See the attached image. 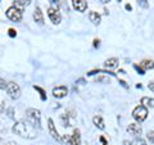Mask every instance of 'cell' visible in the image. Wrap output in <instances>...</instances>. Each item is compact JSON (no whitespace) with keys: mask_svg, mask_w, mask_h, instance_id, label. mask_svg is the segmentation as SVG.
<instances>
[{"mask_svg":"<svg viewBox=\"0 0 154 145\" xmlns=\"http://www.w3.org/2000/svg\"><path fill=\"white\" fill-rule=\"evenodd\" d=\"M12 131L21 137H26V139H35L36 137V134L33 131V127L31 126L30 123L27 122H23V121H18L16 122V125L13 126Z\"/></svg>","mask_w":154,"mask_h":145,"instance_id":"6da1fadb","label":"cell"},{"mask_svg":"<svg viewBox=\"0 0 154 145\" xmlns=\"http://www.w3.org/2000/svg\"><path fill=\"white\" fill-rule=\"evenodd\" d=\"M26 119L33 128H41V113L36 108H28L26 110Z\"/></svg>","mask_w":154,"mask_h":145,"instance_id":"7a4b0ae2","label":"cell"},{"mask_svg":"<svg viewBox=\"0 0 154 145\" xmlns=\"http://www.w3.org/2000/svg\"><path fill=\"white\" fill-rule=\"evenodd\" d=\"M132 117L139 123L144 122V121L146 119V117H148V109L141 104L137 105V107H135V109L132 110Z\"/></svg>","mask_w":154,"mask_h":145,"instance_id":"3957f363","label":"cell"},{"mask_svg":"<svg viewBox=\"0 0 154 145\" xmlns=\"http://www.w3.org/2000/svg\"><path fill=\"white\" fill-rule=\"evenodd\" d=\"M7 17H8V19H11L12 22H21L22 21V11L14 5L9 7L7 9Z\"/></svg>","mask_w":154,"mask_h":145,"instance_id":"277c9868","label":"cell"},{"mask_svg":"<svg viewBox=\"0 0 154 145\" xmlns=\"http://www.w3.org/2000/svg\"><path fill=\"white\" fill-rule=\"evenodd\" d=\"M7 91H8V94H9V96H11L12 99H18L19 96H21V88H19V85L16 84L14 81L8 82Z\"/></svg>","mask_w":154,"mask_h":145,"instance_id":"5b68a950","label":"cell"},{"mask_svg":"<svg viewBox=\"0 0 154 145\" xmlns=\"http://www.w3.org/2000/svg\"><path fill=\"white\" fill-rule=\"evenodd\" d=\"M48 16H49L50 21L54 23V25H58V23H60V21H62V16H60L59 11H57V9L51 8V7L48 9Z\"/></svg>","mask_w":154,"mask_h":145,"instance_id":"8992f818","label":"cell"},{"mask_svg":"<svg viewBox=\"0 0 154 145\" xmlns=\"http://www.w3.org/2000/svg\"><path fill=\"white\" fill-rule=\"evenodd\" d=\"M48 130H49V134L51 135L53 139L57 140V141H62V136L58 134L57 128H55V125H54V122H53L51 118L48 119Z\"/></svg>","mask_w":154,"mask_h":145,"instance_id":"52a82bcc","label":"cell"},{"mask_svg":"<svg viewBox=\"0 0 154 145\" xmlns=\"http://www.w3.org/2000/svg\"><path fill=\"white\" fill-rule=\"evenodd\" d=\"M72 7L75 11L84 13L88 9V2L86 0H72Z\"/></svg>","mask_w":154,"mask_h":145,"instance_id":"ba28073f","label":"cell"},{"mask_svg":"<svg viewBox=\"0 0 154 145\" xmlns=\"http://www.w3.org/2000/svg\"><path fill=\"white\" fill-rule=\"evenodd\" d=\"M67 94H68V89L66 86H57V88L53 89V96L57 99L64 98V96H67Z\"/></svg>","mask_w":154,"mask_h":145,"instance_id":"9c48e42d","label":"cell"},{"mask_svg":"<svg viewBox=\"0 0 154 145\" xmlns=\"http://www.w3.org/2000/svg\"><path fill=\"white\" fill-rule=\"evenodd\" d=\"M127 132L130 135H134V136H139L140 137V135L143 132V128L139 123H130L127 126Z\"/></svg>","mask_w":154,"mask_h":145,"instance_id":"30bf717a","label":"cell"},{"mask_svg":"<svg viewBox=\"0 0 154 145\" xmlns=\"http://www.w3.org/2000/svg\"><path fill=\"white\" fill-rule=\"evenodd\" d=\"M69 145H81V134L79 128L73 130V134L69 136Z\"/></svg>","mask_w":154,"mask_h":145,"instance_id":"8fae6325","label":"cell"},{"mask_svg":"<svg viewBox=\"0 0 154 145\" xmlns=\"http://www.w3.org/2000/svg\"><path fill=\"white\" fill-rule=\"evenodd\" d=\"M33 21H35L37 25H40V26L44 25V16H42V12H41V9L38 7H36L35 12H33Z\"/></svg>","mask_w":154,"mask_h":145,"instance_id":"7c38bea8","label":"cell"},{"mask_svg":"<svg viewBox=\"0 0 154 145\" xmlns=\"http://www.w3.org/2000/svg\"><path fill=\"white\" fill-rule=\"evenodd\" d=\"M89 18H90V22H93L94 25H99L100 21H102V16L98 12H94V11H91L89 13Z\"/></svg>","mask_w":154,"mask_h":145,"instance_id":"4fadbf2b","label":"cell"},{"mask_svg":"<svg viewBox=\"0 0 154 145\" xmlns=\"http://www.w3.org/2000/svg\"><path fill=\"white\" fill-rule=\"evenodd\" d=\"M141 105H144L145 108H154V99L153 98H148V96H144V98H141L140 100Z\"/></svg>","mask_w":154,"mask_h":145,"instance_id":"5bb4252c","label":"cell"},{"mask_svg":"<svg viewBox=\"0 0 154 145\" xmlns=\"http://www.w3.org/2000/svg\"><path fill=\"white\" fill-rule=\"evenodd\" d=\"M104 66L107 67V68H116V67L118 66V59L117 58H108L107 60L104 62Z\"/></svg>","mask_w":154,"mask_h":145,"instance_id":"9a60e30c","label":"cell"},{"mask_svg":"<svg viewBox=\"0 0 154 145\" xmlns=\"http://www.w3.org/2000/svg\"><path fill=\"white\" fill-rule=\"evenodd\" d=\"M93 122H94V125L98 128H100V130H104L105 128V125H104V121L102 118V116H95V117L93 118Z\"/></svg>","mask_w":154,"mask_h":145,"instance_id":"2e32d148","label":"cell"},{"mask_svg":"<svg viewBox=\"0 0 154 145\" xmlns=\"http://www.w3.org/2000/svg\"><path fill=\"white\" fill-rule=\"evenodd\" d=\"M31 4V0H16L14 2V7H17L18 9H22L23 8H26V7H28Z\"/></svg>","mask_w":154,"mask_h":145,"instance_id":"e0dca14e","label":"cell"},{"mask_svg":"<svg viewBox=\"0 0 154 145\" xmlns=\"http://www.w3.org/2000/svg\"><path fill=\"white\" fill-rule=\"evenodd\" d=\"M140 66L145 71L146 69H153L154 68V60H152V59H144L141 63H140Z\"/></svg>","mask_w":154,"mask_h":145,"instance_id":"ac0fdd59","label":"cell"},{"mask_svg":"<svg viewBox=\"0 0 154 145\" xmlns=\"http://www.w3.org/2000/svg\"><path fill=\"white\" fill-rule=\"evenodd\" d=\"M33 89H35L36 91H38V93H40V96H41V100H46V95H45V91L42 90L40 86H33Z\"/></svg>","mask_w":154,"mask_h":145,"instance_id":"d6986e66","label":"cell"},{"mask_svg":"<svg viewBox=\"0 0 154 145\" xmlns=\"http://www.w3.org/2000/svg\"><path fill=\"white\" fill-rule=\"evenodd\" d=\"M131 145H146V141L144 139H141V137H136L131 143Z\"/></svg>","mask_w":154,"mask_h":145,"instance_id":"ffe728a7","label":"cell"},{"mask_svg":"<svg viewBox=\"0 0 154 145\" xmlns=\"http://www.w3.org/2000/svg\"><path fill=\"white\" fill-rule=\"evenodd\" d=\"M134 68H135V69H136V71H137V73H139V75H141V76H144V75H145V69H144V68H143V67H141V66L134 64Z\"/></svg>","mask_w":154,"mask_h":145,"instance_id":"44dd1931","label":"cell"},{"mask_svg":"<svg viewBox=\"0 0 154 145\" xmlns=\"http://www.w3.org/2000/svg\"><path fill=\"white\" fill-rule=\"evenodd\" d=\"M49 3L51 4V8H54V9H59V5H60V3H59V0H49Z\"/></svg>","mask_w":154,"mask_h":145,"instance_id":"7402d4cb","label":"cell"},{"mask_svg":"<svg viewBox=\"0 0 154 145\" xmlns=\"http://www.w3.org/2000/svg\"><path fill=\"white\" fill-rule=\"evenodd\" d=\"M146 139L149 140V143L154 144V131H148V134H146Z\"/></svg>","mask_w":154,"mask_h":145,"instance_id":"603a6c76","label":"cell"},{"mask_svg":"<svg viewBox=\"0 0 154 145\" xmlns=\"http://www.w3.org/2000/svg\"><path fill=\"white\" fill-rule=\"evenodd\" d=\"M149 0H137V4L143 8H149Z\"/></svg>","mask_w":154,"mask_h":145,"instance_id":"cb8c5ba5","label":"cell"},{"mask_svg":"<svg viewBox=\"0 0 154 145\" xmlns=\"http://www.w3.org/2000/svg\"><path fill=\"white\" fill-rule=\"evenodd\" d=\"M7 85H8V82H5V80L0 79V90H5L7 89Z\"/></svg>","mask_w":154,"mask_h":145,"instance_id":"d4e9b609","label":"cell"},{"mask_svg":"<svg viewBox=\"0 0 154 145\" xmlns=\"http://www.w3.org/2000/svg\"><path fill=\"white\" fill-rule=\"evenodd\" d=\"M8 35L11 36V37H16L17 36V32H16V30H13V28H9V30H8Z\"/></svg>","mask_w":154,"mask_h":145,"instance_id":"484cf974","label":"cell"},{"mask_svg":"<svg viewBox=\"0 0 154 145\" xmlns=\"http://www.w3.org/2000/svg\"><path fill=\"white\" fill-rule=\"evenodd\" d=\"M95 81L96 82H108L109 84V79H107V77H98Z\"/></svg>","mask_w":154,"mask_h":145,"instance_id":"4316f807","label":"cell"},{"mask_svg":"<svg viewBox=\"0 0 154 145\" xmlns=\"http://www.w3.org/2000/svg\"><path fill=\"white\" fill-rule=\"evenodd\" d=\"M99 140H100V143H102L103 145H108V141L105 140V137H104V136H100V137H99Z\"/></svg>","mask_w":154,"mask_h":145,"instance_id":"83f0119b","label":"cell"},{"mask_svg":"<svg viewBox=\"0 0 154 145\" xmlns=\"http://www.w3.org/2000/svg\"><path fill=\"white\" fill-rule=\"evenodd\" d=\"M148 88H149V90H152V91H154V81H150V82H149Z\"/></svg>","mask_w":154,"mask_h":145,"instance_id":"f1b7e54d","label":"cell"},{"mask_svg":"<svg viewBox=\"0 0 154 145\" xmlns=\"http://www.w3.org/2000/svg\"><path fill=\"white\" fill-rule=\"evenodd\" d=\"M100 45V40H98V39H95V40H94V46L95 48H98Z\"/></svg>","mask_w":154,"mask_h":145,"instance_id":"f546056e","label":"cell"},{"mask_svg":"<svg viewBox=\"0 0 154 145\" xmlns=\"http://www.w3.org/2000/svg\"><path fill=\"white\" fill-rule=\"evenodd\" d=\"M8 113H9V117H11V118H13V117H14V116H13V108H9Z\"/></svg>","mask_w":154,"mask_h":145,"instance_id":"4dcf8cb0","label":"cell"},{"mask_svg":"<svg viewBox=\"0 0 154 145\" xmlns=\"http://www.w3.org/2000/svg\"><path fill=\"white\" fill-rule=\"evenodd\" d=\"M119 84H121V85L123 86V88H128V86L126 85V82H125V81H122V80H119Z\"/></svg>","mask_w":154,"mask_h":145,"instance_id":"1f68e13d","label":"cell"},{"mask_svg":"<svg viewBox=\"0 0 154 145\" xmlns=\"http://www.w3.org/2000/svg\"><path fill=\"white\" fill-rule=\"evenodd\" d=\"M125 8H126L127 11H132V7L130 5V4H126V7H125Z\"/></svg>","mask_w":154,"mask_h":145,"instance_id":"d6a6232c","label":"cell"},{"mask_svg":"<svg viewBox=\"0 0 154 145\" xmlns=\"http://www.w3.org/2000/svg\"><path fill=\"white\" fill-rule=\"evenodd\" d=\"M5 145H18V144H17V143H14V141H8Z\"/></svg>","mask_w":154,"mask_h":145,"instance_id":"836d02e7","label":"cell"},{"mask_svg":"<svg viewBox=\"0 0 154 145\" xmlns=\"http://www.w3.org/2000/svg\"><path fill=\"white\" fill-rule=\"evenodd\" d=\"M123 145H131V143L127 141V140H125V141H123Z\"/></svg>","mask_w":154,"mask_h":145,"instance_id":"e575fe53","label":"cell"},{"mask_svg":"<svg viewBox=\"0 0 154 145\" xmlns=\"http://www.w3.org/2000/svg\"><path fill=\"white\" fill-rule=\"evenodd\" d=\"M100 2H102L103 4H107V3H109V2H110V0H100Z\"/></svg>","mask_w":154,"mask_h":145,"instance_id":"d590c367","label":"cell"},{"mask_svg":"<svg viewBox=\"0 0 154 145\" xmlns=\"http://www.w3.org/2000/svg\"><path fill=\"white\" fill-rule=\"evenodd\" d=\"M0 143H2V137H0Z\"/></svg>","mask_w":154,"mask_h":145,"instance_id":"8d00e7d4","label":"cell"},{"mask_svg":"<svg viewBox=\"0 0 154 145\" xmlns=\"http://www.w3.org/2000/svg\"><path fill=\"white\" fill-rule=\"evenodd\" d=\"M117 2H122V0H117Z\"/></svg>","mask_w":154,"mask_h":145,"instance_id":"74e56055","label":"cell"}]
</instances>
